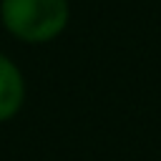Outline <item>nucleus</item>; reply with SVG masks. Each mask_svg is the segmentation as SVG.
<instances>
[{"label":"nucleus","mask_w":161,"mask_h":161,"mask_svg":"<svg viewBox=\"0 0 161 161\" xmlns=\"http://www.w3.org/2000/svg\"><path fill=\"white\" fill-rule=\"evenodd\" d=\"M70 18L68 0H0V20L10 35L25 43L58 38Z\"/></svg>","instance_id":"f257e3e1"},{"label":"nucleus","mask_w":161,"mask_h":161,"mask_svg":"<svg viewBox=\"0 0 161 161\" xmlns=\"http://www.w3.org/2000/svg\"><path fill=\"white\" fill-rule=\"evenodd\" d=\"M25 101V80L20 68L0 53V123L10 121Z\"/></svg>","instance_id":"f03ea898"}]
</instances>
